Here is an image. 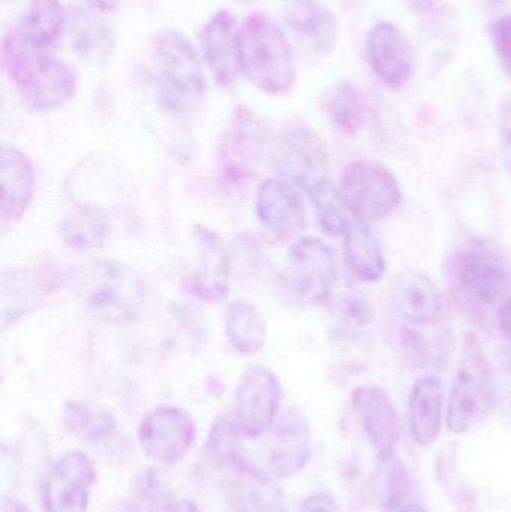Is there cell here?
Listing matches in <instances>:
<instances>
[{"label":"cell","mask_w":511,"mask_h":512,"mask_svg":"<svg viewBox=\"0 0 511 512\" xmlns=\"http://www.w3.org/2000/svg\"><path fill=\"white\" fill-rule=\"evenodd\" d=\"M3 68L35 111H53L68 104L77 92V75L65 62L35 50L11 32L3 38Z\"/></svg>","instance_id":"obj_1"},{"label":"cell","mask_w":511,"mask_h":512,"mask_svg":"<svg viewBox=\"0 0 511 512\" xmlns=\"http://www.w3.org/2000/svg\"><path fill=\"white\" fill-rule=\"evenodd\" d=\"M450 285L456 300L474 316L488 318L511 292V273L504 256L488 243L462 246L450 262Z\"/></svg>","instance_id":"obj_2"},{"label":"cell","mask_w":511,"mask_h":512,"mask_svg":"<svg viewBox=\"0 0 511 512\" xmlns=\"http://www.w3.org/2000/svg\"><path fill=\"white\" fill-rule=\"evenodd\" d=\"M240 65L248 80L270 95H284L297 80L288 36L264 14H252L240 27Z\"/></svg>","instance_id":"obj_3"},{"label":"cell","mask_w":511,"mask_h":512,"mask_svg":"<svg viewBox=\"0 0 511 512\" xmlns=\"http://www.w3.org/2000/svg\"><path fill=\"white\" fill-rule=\"evenodd\" d=\"M495 402L497 387L482 343L474 334H468L447 406L450 432L465 435L476 429L494 409Z\"/></svg>","instance_id":"obj_4"},{"label":"cell","mask_w":511,"mask_h":512,"mask_svg":"<svg viewBox=\"0 0 511 512\" xmlns=\"http://www.w3.org/2000/svg\"><path fill=\"white\" fill-rule=\"evenodd\" d=\"M153 59L161 78L162 101L180 110L206 93V78L197 50L179 30H162L153 41Z\"/></svg>","instance_id":"obj_5"},{"label":"cell","mask_w":511,"mask_h":512,"mask_svg":"<svg viewBox=\"0 0 511 512\" xmlns=\"http://www.w3.org/2000/svg\"><path fill=\"white\" fill-rule=\"evenodd\" d=\"M339 192L350 212L360 221L389 218L402 200V189L387 165L372 159L353 162L345 168Z\"/></svg>","instance_id":"obj_6"},{"label":"cell","mask_w":511,"mask_h":512,"mask_svg":"<svg viewBox=\"0 0 511 512\" xmlns=\"http://www.w3.org/2000/svg\"><path fill=\"white\" fill-rule=\"evenodd\" d=\"M282 403L278 376L264 366H249L234 393V420L246 438L257 439L275 426Z\"/></svg>","instance_id":"obj_7"},{"label":"cell","mask_w":511,"mask_h":512,"mask_svg":"<svg viewBox=\"0 0 511 512\" xmlns=\"http://www.w3.org/2000/svg\"><path fill=\"white\" fill-rule=\"evenodd\" d=\"M338 276L335 252L317 237H303L288 254V279L294 294L306 304L324 303Z\"/></svg>","instance_id":"obj_8"},{"label":"cell","mask_w":511,"mask_h":512,"mask_svg":"<svg viewBox=\"0 0 511 512\" xmlns=\"http://www.w3.org/2000/svg\"><path fill=\"white\" fill-rule=\"evenodd\" d=\"M273 162L282 179L306 194L329 182V152L323 138L312 129H294L285 135L275 150Z\"/></svg>","instance_id":"obj_9"},{"label":"cell","mask_w":511,"mask_h":512,"mask_svg":"<svg viewBox=\"0 0 511 512\" xmlns=\"http://www.w3.org/2000/svg\"><path fill=\"white\" fill-rule=\"evenodd\" d=\"M197 438L191 415L176 406L153 409L141 420L138 439L146 456L159 465H174L186 456Z\"/></svg>","instance_id":"obj_10"},{"label":"cell","mask_w":511,"mask_h":512,"mask_svg":"<svg viewBox=\"0 0 511 512\" xmlns=\"http://www.w3.org/2000/svg\"><path fill=\"white\" fill-rule=\"evenodd\" d=\"M96 288L87 306L96 318L107 322L131 321L137 316L143 298V282L122 262L104 261L96 268Z\"/></svg>","instance_id":"obj_11"},{"label":"cell","mask_w":511,"mask_h":512,"mask_svg":"<svg viewBox=\"0 0 511 512\" xmlns=\"http://www.w3.org/2000/svg\"><path fill=\"white\" fill-rule=\"evenodd\" d=\"M95 480V468L89 457L81 451H69L45 475L41 490L44 511L87 512Z\"/></svg>","instance_id":"obj_12"},{"label":"cell","mask_w":511,"mask_h":512,"mask_svg":"<svg viewBox=\"0 0 511 512\" xmlns=\"http://www.w3.org/2000/svg\"><path fill=\"white\" fill-rule=\"evenodd\" d=\"M255 209L263 227L279 242H290L305 231V203L299 188L288 180H264L257 191Z\"/></svg>","instance_id":"obj_13"},{"label":"cell","mask_w":511,"mask_h":512,"mask_svg":"<svg viewBox=\"0 0 511 512\" xmlns=\"http://www.w3.org/2000/svg\"><path fill=\"white\" fill-rule=\"evenodd\" d=\"M390 303L395 315L411 330H429L443 315L440 291L422 271L399 273L393 280Z\"/></svg>","instance_id":"obj_14"},{"label":"cell","mask_w":511,"mask_h":512,"mask_svg":"<svg viewBox=\"0 0 511 512\" xmlns=\"http://www.w3.org/2000/svg\"><path fill=\"white\" fill-rule=\"evenodd\" d=\"M366 54L374 74L390 89H401L413 77V48L407 35L390 21H380L369 30Z\"/></svg>","instance_id":"obj_15"},{"label":"cell","mask_w":511,"mask_h":512,"mask_svg":"<svg viewBox=\"0 0 511 512\" xmlns=\"http://www.w3.org/2000/svg\"><path fill=\"white\" fill-rule=\"evenodd\" d=\"M203 50L213 78L222 87L236 83L240 65V27L231 12L221 9L207 21L203 30Z\"/></svg>","instance_id":"obj_16"},{"label":"cell","mask_w":511,"mask_h":512,"mask_svg":"<svg viewBox=\"0 0 511 512\" xmlns=\"http://www.w3.org/2000/svg\"><path fill=\"white\" fill-rule=\"evenodd\" d=\"M284 17L299 44L314 56H327L338 44L339 24L318 0H287Z\"/></svg>","instance_id":"obj_17"},{"label":"cell","mask_w":511,"mask_h":512,"mask_svg":"<svg viewBox=\"0 0 511 512\" xmlns=\"http://www.w3.org/2000/svg\"><path fill=\"white\" fill-rule=\"evenodd\" d=\"M353 408L377 451L395 450L402 426L395 403L384 388L362 385L353 393Z\"/></svg>","instance_id":"obj_18"},{"label":"cell","mask_w":511,"mask_h":512,"mask_svg":"<svg viewBox=\"0 0 511 512\" xmlns=\"http://www.w3.org/2000/svg\"><path fill=\"white\" fill-rule=\"evenodd\" d=\"M311 459V430L300 412L290 411L282 417L273 433L267 456L269 474L287 480L299 474Z\"/></svg>","instance_id":"obj_19"},{"label":"cell","mask_w":511,"mask_h":512,"mask_svg":"<svg viewBox=\"0 0 511 512\" xmlns=\"http://www.w3.org/2000/svg\"><path fill=\"white\" fill-rule=\"evenodd\" d=\"M200 264L192 274L191 291L209 303H219L230 292V254L218 234L209 228L197 227Z\"/></svg>","instance_id":"obj_20"},{"label":"cell","mask_w":511,"mask_h":512,"mask_svg":"<svg viewBox=\"0 0 511 512\" xmlns=\"http://www.w3.org/2000/svg\"><path fill=\"white\" fill-rule=\"evenodd\" d=\"M0 183L2 204L0 218L5 225L14 224L26 212L35 189L32 162L17 147L3 143L0 147Z\"/></svg>","instance_id":"obj_21"},{"label":"cell","mask_w":511,"mask_h":512,"mask_svg":"<svg viewBox=\"0 0 511 512\" xmlns=\"http://www.w3.org/2000/svg\"><path fill=\"white\" fill-rule=\"evenodd\" d=\"M443 382L437 376H423L411 388L410 427L414 441L428 448L440 438L443 427Z\"/></svg>","instance_id":"obj_22"},{"label":"cell","mask_w":511,"mask_h":512,"mask_svg":"<svg viewBox=\"0 0 511 512\" xmlns=\"http://www.w3.org/2000/svg\"><path fill=\"white\" fill-rule=\"evenodd\" d=\"M72 50L92 65H107L116 50L113 27L96 11L75 8L68 17Z\"/></svg>","instance_id":"obj_23"},{"label":"cell","mask_w":511,"mask_h":512,"mask_svg":"<svg viewBox=\"0 0 511 512\" xmlns=\"http://www.w3.org/2000/svg\"><path fill=\"white\" fill-rule=\"evenodd\" d=\"M240 436L236 420L228 415L216 418L203 448L204 465L219 474L245 477L249 468Z\"/></svg>","instance_id":"obj_24"},{"label":"cell","mask_w":511,"mask_h":512,"mask_svg":"<svg viewBox=\"0 0 511 512\" xmlns=\"http://www.w3.org/2000/svg\"><path fill=\"white\" fill-rule=\"evenodd\" d=\"M369 490L377 507L386 512L408 504L413 492L410 474L395 450L378 451Z\"/></svg>","instance_id":"obj_25"},{"label":"cell","mask_w":511,"mask_h":512,"mask_svg":"<svg viewBox=\"0 0 511 512\" xmlns=\"http://www.w3.org/2000/svg\"><path fill=\"white\" fill-rule=\"evenodd\" d=\"M344 243L345 258L354 276L366 283L380 282L387 270L386 254L371 225L354 219Z\"/></svg>","instance_id":"obj_26"},{"label":"cell","mask_w":511,"mask_h":512,"mask_svg":"<svg viewBox=\"0 0 511 512\" xmlns=\"http://www.w3.org/2000/svg\"><path fill=\"white\" fill-rule=\"evenodd\" d=\"M66 24L68 15L60 0H30L17 32L27 45L44 51L59 39Z\"/></svg>","instance_id":"obj_27"},{"label":"cell","mask_w":511,"mask_h":512,"mask_svg":"<svg viewBox=\"0 0 511 512\" xmlns=\"http://www.w3.org/2000/svg\"><path fill=\"white\" fill-rule=\"evenodd\" d=\"M110 233V219L96 206L74 207L60 222V236L69 248L89 252L102 248Z\"/></svg>","instance_id":"obj_28"},{"label":"cell","mask_w":511,"mask_h":512,"mask_svg":"<svg viewBox=\"0 0 511 512\" xmlns=\"http://www.w3.org/2000/svg\"><path fill=\"white\" fill-rule=\"evenodd\" d=\"M225 334L243 355L257 354L267 339V322L257 306L245 298L233 301L225 315Z\"/></svg>","instance_id":"obj_29"},{"label":"cell","mask_w":511,"mask_h":512,"mask_svg":"<svg viewBox=\"0 0 511 512\" xmlns=\"http://www.w3.org/2000/svg\"><path fill=\"white\" fill-rule=\"evenodd\" d=\"M63 423L69 433L84 439L98 442L110 438L116 430V418L99 406L80 400H71L63 406Z\"/></svg>","instance_id":"obj_30"},{"label":"cell","mask_w":511,"mask_h":512,"mask_svg":"<svg viewBox=\"0 0 511 512\" xmlns=\"http://www.w3.org/2000/svg\"><path fill=\"white\" fill-rule=\"evenodd\" d=\"M327 114L336 128L354 137L365 125L366 108L362 95L350 81H342L330 92Z\"/></svg>","instance_id":"obj_31"},{"label":"cell","mask_w":511,"mask_h":512,"mask_svg":"<svg viewBox=\"0 0 511 512\" xmlns=\"http://www.w3.org/2000/svg\"><path fill=\"white\" fill-rule=\"evenodd\" d=\"M308 195L314 204L321 230L329 236L344 239L356 216L348 209L339 188H335L332 183L327 182L326 185L315 189Z\"/></svg>","instance_id":"obj_32"},{"label":"cell","mask_w":511,"mask_h":512,"mask_svg":"<svg viewBox=\"0 0 511 512\" xmlns=\"http://www.w3.org/2000/svg\"><path fill=\"white\" fill-rule=\"evenodd\" d=\"M242 512H288L285 495L276 478L248 469L243 480Z\"/></svg>","instance_id":"obj_33"},{"label":"cell","mask_w":511,"mask_h":512,"mask_svg":"<svg viewBox=\"0 0 511 512\" xmlns=\"http://www.w3.org/2000/svg\"><path fill=\"white\" fill-rule=\"evenodd\" d=\"M138 499L144 504L147 512H167L176 502L170 490L158 478L155 471L144 472L137 484Z\"/></svg>","instance_id":"obj_34"},{"label":"cell","mask_w":511,"mask_h":512,"mask_svg":"<svg viewBox=\"0 0 511 512\" xmlns=\"http://www.w3.org/2000/svg\"><path fill=\"white\" fill-rule=\"evenodd\" d=\"M491 39L498 60L511 75V15L498 18L492 24Z\"/></svg>","instance_id":"obj_35"},{"label":"cell","mask_w":511,"mask_h":512,"mask_svg":"<svg viewBox=\"0 0 511 512\" xmlns=\"http://www.w3.org/2000/svg\"><path fill=\"white\" fill-rule=\"evenodd\" d=\"M344 313L345 318L351 324L359 325V327L371 324L375 318L374 307L360 294H351L345 298Z\"/></svg>","instance_id":"obj_36"},{"label":"cell","mask_w":511,"mask_h":512,"mask_svg":"<svg viewBox=\"0 0 511 512\" xmlns=\"http://www.w3.org/2000/svg\"><path fill=\"white\" fill-rule=\"evenodd\" d=\"M500 146L504 168L511 180V101L504 105L500 117Z\"/></svg>","instance_id":"obj_37"},{"label":"cell","mask_w":511,"mask_h":512,"mask_svg":"<svg viewBox=\"0 0 511 512\" xmlns=\"http://www.w3.org/2000/svg\"><path fill=\"white\" fill-rule=\"evenodd\" d=\"M300 512H342L336 499L330 493L317 492L303 501Z\"/></svg>","instance_id":"obj_38"},{"label":"cell","mask_w":511,"mask_h":512,"mask_svg":"<svg viewBox=\"0 0 511 512\" xmlns=\"http://www.w3.org/2000/svg\"><path fill=\"white\" fill-rule=\"evenodd\" d=\"M498 327L511 345V292L497 312Z\"/></svg>","instance_id":"obj_39"},{"label":"cell","mask_w":511,"mask_h":512,"mask_svg":"<svg viewBox=\"0 0 511 512\" xmlns=\"http://www.w3.org/2000/svg\"><path fill=\"white\" fill-rule=\"evenodd\" d=\"M417 14H428L437 5L438 0H405Z\"/></svg>","instance_id":"obj_40"},{"label":"cell","mask_w":511,"mask_h":512,"mask_svg":"<svg viewBox=\"0 0 511 512\" xmlns=\"http://www.w3.org/2000/svg\"><path fill=\"white\" fill-rule=\"evenodd\" d=\"M87 5L96 12H110L116 9L120 0H86Z\"/></svg>","instance_id":"obj_41"},{"label":"cell","mask_w":511,"mask_h":512,"mask_svg":"<svg viewBox=\"0 0 511 512\" xmlns=\"http://www.w3.org/2000/svg\"><path fill=\"white\" fill-rule=\"evenodd\" d=\"M167 512H201V510L191 499H182V501L174 502Z\"/></svg>","instance_id":"obj_42"},{"label":"cell","mask_w":511,"mask_h":512,"mask_svg":"<svg viewBox=\"0 0 511 512\" xmlns=\"http://www.w3.org/2000/svg\"><path fill=\"white\" fill-rule=\"evenodd\" d=\"M2 512H32L26 505L21 504L20 501L15 499H3Z\"/></svg>","instance_id":"obj_43"},{"label":"cell","mask_w":511,"mask_h":512,"mask_svg":"<svg viewBox=\"0 0 511 512\" xmlns=\"http://www.w3.org/2000/svg\"><path fill=\"white\" fill-rule=\"evenodd\" d=\"M392 512H431L428 508L420 505L419 502H408V504L402 505V507L396 508Z\"/></svg>","instance_id":"obj_44"},{"label":"cell","mask_w":511,"mask_h":512,"mask_svg":"<svg viewBox=\"0 0 511 512\" xmlns=\"http://www.w3.org/2000/svg\"><path fill=\"white\" fill-rule=\"evenodd\" d=\"M506 376L507 378H509L511 388V361L509 364H507Z\"/></svg>","instance_id":"obj_45"},{"label":"cell","mask_w":511,"mask_h":512,"mask_svg":"<svg viewBox=\"0 0 511 512\" xmlns=\"http://www.w3.org/2000/svg\"><path fill=\"white\" fill-rule=\"evenodd\" d=\"M239 2H242V3H252V2H257V0H239Z\"/></svg>","instance_id":"obj_46"}]
</instances>
